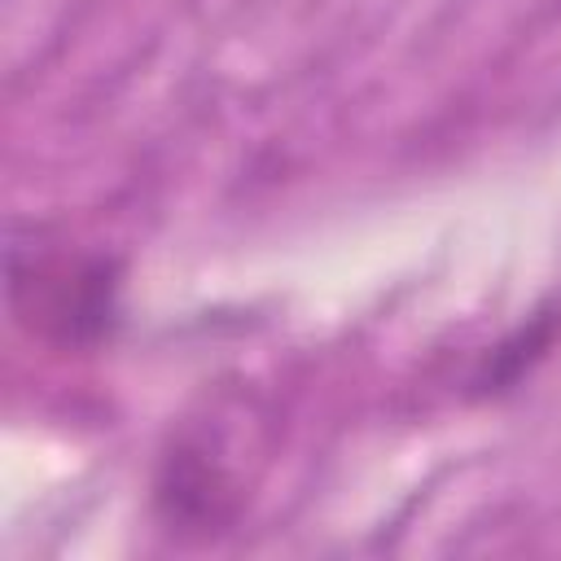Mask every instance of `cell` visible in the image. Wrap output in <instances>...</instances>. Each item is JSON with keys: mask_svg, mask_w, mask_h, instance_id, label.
Masks as SVG:
<instances>
[{"mask_svg": "<svg viewBox=\"0 0 561 561\" xmlns=\"http://www.w3.org/2000/svg\"><path fill=\"white\" fill-rule=\"evenodd\" d=\"M9 311L26 337L57 351H92L123 320V263L101 250L48 241L35 224L9 228Z\"/></svg>", "mask_w": 561, "mask_h": 561, "instance_id": "obj_1", "label": "cell"}, {"mask_svg": "<svg viewBox=\"0 0 561 561\" xmlns=\"http://www.w3.org/2000/svg\"><path fill=\"white\" fill-rule=\"evenodd\" d=\"M250 482L228 416L210 412L171 434L153 469V513L180 539H219L237 526Z\"/></svg>", "mask_w": 561, "mask_h": 561, "instance_id": "obj_2", "label": "cell"}, {"mask_svg": "<svg viewBox=\"0 0 561 561\" xmlns=\"http://www.w3.org/2000/svg\"><path fill=\"white\" fill-rule=\"evenodd\" d=\"M557 337H561V302L535 307L508 337H500V342L482 355V364H478L473 377H469V390H473L478 399H500V394L517 390V386L548 359V351L557 346Z\"/></svg>", "mask_w": 561, "mask_h": 561, "instance_id": "obj_3", "label": "cell"}]
</instances>
